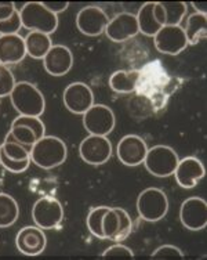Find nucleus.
Returning a JSON list of instances; mask_svg holds the SVG:
<instances>
[{
  "label": "nucleus",
  "instance_id": "obj_30",
  "mask_svg": "<svg viewBox=\"0 0 207 260\" xmlns=\"http://www.w3.org/2000/svg\"><path fill=\"white\" fill-rule=\"evenodd\" d=\"M117 212V216H119V227H117V233L113 237V240L115 242H121V241H125L130 235L133 230V220L130 215L127 213L126 209H123V208H115Z\"/></svg>",
  "mask_w": 207,
  "mask_h": 260
},
{
  "label": "nucleus",
  "instance_id": "obj_8",
  "mask_svg": "<svg viewBox=\"0 0 207 260\" xmlns=\"http://www.w3.org/2000/svg\"><path fill=\"white\" fill-rule=\"evenodd\" d=\"M153 45L162 54H180L188 47L185 30L181 25H164L153 36Z\"/></svg>",
  "mask_w": 207,
  "mask_h": 260
},
{
  "label": "nucleus",
  "instance_id": "obj_2",
  "mask_svg": "<svg viewBox=\"0 0 207 260\" xmlns=\"http://www.w3.org/2000/svg\"><path fill=\"white\" fill-rule=\"evenodd\" d=\"M10 100L20 115L40 118L46 110L45 95L30 82H17L11 91Z\"/></svg>",
  "mask_w": 207,
  "mask_h": 260
},
{
  "label": "nucleus",
  "instance_id": "obj_10",
  "mask_svg": "<svg viewBox=\"0 0 207 260\" xmlns=\"http://www.w3.org/2000/svg\"><path fill=\"white\" fill-rule=\"evenodd\" d=\"M65 108L72 114L83 115L94 105V93L91 87L83 82H73L65 87L62 93Z\"/></svg>",
  "mask_w": 207,
  "mask_h": 260
},
{
  "label": "nucleus",
  "instance_id": "obj_15",
  "mask_svg": "<svg viewBox=\"0 0 207 260\" xmlns=\"http://www.w3.org/2000/svg\"><path fill=\"white\" fill-rule=\"evenodd\" d=\"M140 34L136 14L133 13H120L109 20L105 28V35L115 43H123L133 39Z\"/></svg>",
  "mask_w": 207,
  "mask_h": 260
},
{
  "label": "nucleus",
  "instance_id": "obj_25",
  "mask_svg": "<svg viewBox=\"0 0 207 260\" xmlns=\"http://www.w3.org/2000/svg\"><path fill=\"white\" fill-rule=\"evenodd\" d=\"M5 141H14V143H20V144L25 145L28 148H32L37 139H36L35 133L26 127V126H11L9 133L6 135Z\"/></svg>",
  "mask_w": 207,
  "mask_h": 260
},
{
  "label": "nucleus",
  "instance_id": "obj_35",
  "mask_svg": "<svg viewBox=\"0 0 207 260\" xmlns=\"http://www.w3.org/2000/svg\"><path fill=\"white\" fill-rule=\"evenodd\" d=\"M101 256L104 259H106V257H130V259H133L134 253H133V250L129 246L116 244V245L109 246Z\"/></svg>",
  "mask_w": 207,
  "mask_h": 260
},
{
  "label": "nucleus",
  "instance_id": "obj_34",
  "mask_svg": "<svg viewBox=\"0 0 207 260\" xmlns=\"http://www.w3.org/2000/svg\"><path fill=\"white\" fill-rule=\"evenodd\" d=\"M184 252L174 245H162L151 255V259H184Z\"/></svg>",
  "mask_w": 207,
  "mask_h": 260
},
{
  "label": "nucleus",
  "instance_id": "obj_1",
  "mask_svg": "<svg viewBox=\"0 0 207 260\" xmlns=\"http://www.w3.org/2000/svg\"><path fill=\"white\" fill-rule=\"evenodd\" d=\"M68 156L64 141L56 136H43L30 148V162L42 169H53L62 165Z\"/></svg>",
  "mask_w": 207,
  "mask_h": 260
},
{
  "label": "nucleus",
  "instance_id": "obj_13",
  "mask_svg": "<svg viewBox=\"0 0 207 260\" xmlns=\"http://www.w3.org/2000/svg\"><path fill=\"white\" fill-rule=\"evenodd\" d=\"M109 17L98 6H86L76 15V26L83 35L100 36L105 32Z\"/></svg>",
  "mask_w": 207,
  "mask_h": 260
},
{
  "label": "nucleus",
  "instance_id": "obj_17",
  "mask_svg": "<svg viewBox=\"0 0 207 260\" xmlns=\"http://www.w3.org/2000/svg\"><path fill=\"white\" fill-rule=\"evenodd\" d=\"M73 54L69 47L64 45H53L50 51L43 58L46 72L51 76H64L72 70Z\"/></svg>",
  "mask_w": 207,
  "mask_h": 260
},
{
  "label": "nucleus",
  "instance_id": "obj_4",
  "mask_svg": "<svg viewBox=\"0 0 207 260\" xmlns=\"http://www.w3.org/2000/svg\"><path fill=\"white\" fill-rule=\"evenodd\" d=\"M137 212L142 220L159 221L169 212V198L160 188L149 187L140 192L137 198Z\"/></svg>",
  "mask_w": 207,
  "mask_h": 260
},
{
  "label": "nucleus",
  "instance_id": "obj_19",
  "mask_svg": "<svg viewBox=\"0 0 207 260\" xmlns=\"http://www.w3.org/2000/svg\"><path fill=\"white\" fill-rule=\"evenodd\" d=\"M26 55L25 39L20 34L0 36V65L18 64Z\"/></svg>",
  "mask_w": 207,
  "mask_h": 260
},
{
  "label": "nucleus",
  "instance_id": "obj_21",
  "mask_svg": "<svg viewBox=\"0 0 207 260\" xmlns=\"http://www.w3.org/2000/svg\"><path fill=\"white\" fill-rule=\"evenodd\" d=\"M24 39H25L26 54L35 60H43L53 47L50 35H46L42 32H29Z\"/></svg>",
  "mask_w": 207,
  "mask_h": 260
},
{
  "label": "nucleus",
  "instance_id": "obj_24",
  "mask_svg": "<svg viewBox=\"0 0 207 260\" xmlns=\"http://www.w3.org/2000/svg\"><path fill=\"white\" fill-rule=\"evenodd\" d=\"M164 10L166 25H180L187 14V5L184 2H160Z\"/></svg>",
  "mask_w": 207,
  "mask_h": 260
},
{
  "label": "nucleus",
  "instance_id": "obj_11",
  "mask_svg": "<svg viewBox=\"0 0 207 260\" xmlns=\"http://www.w3.org/2000/svg\"><path fill=\"white\" fill-rule=\"evenodd\" d=\"M180 220L191 231H200L207 225V202L200 197H189L180 208Z\"/></svg>",
  "mask_w": 207,
  "mask_h": 260
},
{
  "label": "nucleus",
  "instance_id": "obj_36",
  "mask_svg": "<svg viewBox=\"0 0 207 260\" xmlns=\"http://www.w3.org/2000/svg\"><path fill=\"white\" fill-rule=\"evenodd\" d=\"M43 6L49 11H51L53 14L58 15L62 11H65L68 7H69V3L68 2H42Z\"/></svg>",
  "mask_w": 207,
  "mask_h": 260
},
{
  "label": "nucleus",
  "instance_id": "obj_33",
  "mask_svg": "<svg viewBox=\"0 0 207 260\" xmlns=\"http://www.w3.org/2000/svg\"><path fill=\"white\" fill-rule=\"evenodd\" d=\"M21 28H22V22H21L20 11L17 10L9 20L0 21V36L17 35L21 30Z\"/></svg>",
  "mask_w": 207,
  "mask_h": 260
},
{
  "label": "nucleus",
  "instance_id": "obj_9",
  "mask_svg": "<svg viewBox=\"0 0 207 260\" xmlns=\"http://www.w3.org/2000/svg\"><path fill=\"white\" fill-rule=\"evenodd\" d=\"M80 158L89 165H104L112 156V143L105 136L89 135L79 145Z\"/></svg>",
  "mask_w": 207,
  "mask_h": 260
},
{
  "label": "nucleus",
  "instance_id": "obj_3",
  "mask_svg": "<svg viewBox=\"0 0 207 260\" xmlns=\"http://www.w3.org/2000/svg\"><path fill=\"white\" fill-rule=\"evenodd\" d=\"M18 11L22 28L30 32H42L46 35H51L58 28V15L47 10L42 2L24 3Z\"/></svg>",
  "mask_w": 207,
  "mask_h": 260
},
{
  "label": "nucleus",
  "instance_id": "obj_14",
  "mask_svg": "<svg viewBox=\"0 0 207 260\" xmlns=\"http://www.w3.org/2000/svg\"><path fill=\"white\" fill-rule=\"evenodd\" d=\"M148 152L145 140L137 135H127L121 137L117 143L116 155L123 165L138 166L141 165Z\"/></svg>",
  "mask_w": 207,
  "mask_h": 260
},
{
  "label": "nucleus",
  "instance_id": "obj_31",
  "mask_svg": "<svg viewBox=\"0 0 207 260\" xmlns=\"http://www.w3.org/2000/svg\"><path fill=\"white\" fill-rule=\"evenodd\" d=\"M15 83V78L13 72L9 70V67L0 65V99L10 95Z\"/></svg>",
  "mask_w": 207,
  "mask_h": 260
},
{
  "label": "nucleus",
  "instance_id": "obj_18",
  "mask_svg": "<svg viewBox=\"0 0 207 260\" xmlns=\"http://www.w3.org/2000/svg\"><path fill=\"white\" fill-rule=\"evenodd\" d=\"M206 175V169L202 160L195 156H187L178 160V165L174 170V177L182 188H193L197 181L202 180Z\"/></svg>",
  "mask_w": 207,
  "mask_h": 260
},
{
  "label": "nucleus",
  "instance_id": "obj_32",
  "mask_svg": "<svg viewBox=\"0 0 207 260\" xmlns=\"http://www.w3.org/2000/svg\"><path fill=\"white\" fill-rule=\"evenodd\" d=\"M0 164L2 166L7 169L11 173H14V175H20V173H24L29 165L32 164L29 159H22V160H15V159H10L9 156H6L2 151H0Z\"/></svg>",
  "mask_w": 207,
  "mask_h": 260
},
{
  "label": "nucleus",
  "instance_id": "obj_23",
  "mask_svg": "<svg viewBox=\"0 0 207 260\" xmlns=\"http://www.w3.org/2000/svg\"><path fill=\"white\" fill-rule=\"evenodd\" d=\"M20 217V206L14 197L0 192V229H7Z\"/></svg>",
  "mask_w": 207,
  "mask_h": 260
},
{
  "label": "nucleus",
  "instance_id": "obj_28",
  "mask_svg": "<svg viewBox=\"0 0 207 260\" xmlns=\"http://www.w3.org/2000/svg\"><path fill=\"white\" fill-rule=\"evenodd\" d=\"M0 151L10 159L15 160L29 159L30 155V150L28 147L14 141H3V144L0 145Z\"/></svg>",
  "mask_w": 207,
  "mask_h": 260
},
{
  "label": "nucleus",
  "instance_id": "obj_22",
  "mask_svg": "<svg viewBox=\"0 0 207 260\" xmlns=\"http://www.w3.org/2000/svg\"><path fill=\"white\" fill-rule=\"evenodd\" d=\"M184 30L187 35L188 45H197L203 42L207 36V15L199 13L188 15Z\"/></svg>",
  "mask_w": 207,
  "mask_h": 260
},
{
  "label": "nucleus",
  "instance_id": "obj_39",
  "mask_svg": "<svg viewBox=\"0 0 207 260\" xmlns=\"http://www.w3.org/2000/svg\"><path fill=\"white\" fill-rule=\"evenodd\" d=\"M0 165H2V164H0Z\"/></svg>",
  "mask_w": 207,
  "mask_h": 260
},
{
  "label": "nucleus",
  "instance_id": "obj_29",
  "mask_svg": "<svg viewBox=\"0 0 207 260\" xmlns=\"http://www.w3.org/2000/svg\"><path fill=\"white\" fill-rule=\"evenodd\" d=\"M117 227H119V216L115 208H108V210L104 215V220H102V234H104V240H113V237L117 233Z\"/></svg>",
  "mask_w": 207,
  "mask_h": 260
},
{
  "label": "nucleus",
  "instance_id": "obj_38",
  "mask_svg": "<svg viewBox=\"0 0 207 260\" xmlns=\"http://www.w3.org/2000/svg\"><path fill=\"white\" fill-rule=\"evenodd\" d=\"M191 5H192V7H195L196 13L207 15V2H199V3L197 2H192Z\"/></svg>",
  "mask_w": 207,
  "mask_h": 260
},
{
  "label": "nucleus",
  "instance_id": "obj_7",
  "mask_svg": "<svg viewBox=\"0 0 207 260\" xmlns=\"http://www.w3.org/2000/svg\"><path fill=\"white\" fill-rule=\"evenodd\" d=\"M83 126L89 135L108 136L116 125L115 112L105 104H94L83 114Z\"/></svg>",
  "mask_w": 207,
  "mask_h": 260
},
{
  "label": "nucleus",
  "instance_id": "obj_20",
  "mask_svg": "<svg viewBox=\"0 0 207 260\" xmlns=\"http://www.w3.org/2000/svg\"><path fill=\"white\" fill-rule=\"evenodd\" d=\"M140 76H141V74L137 70L116 71L109 78V87L113 91L120 93V94L132 93L137 89Z\"/></svg>",
  "mask_w": 207,
  "mask_h": 260
},
{
  "label": "nucleus",
  "instance_id": "obj_6",
  "mask_svg": "<svg viewBox=\"0 0 207 260\" xmlns=\"http://www.w3.org/2000/svg\"><path fill=\"white\" fill-rule=\"evenodd\" d=\"M32 219L42 230H53L64 219V208L61 202L51 197H42L32 208Z\"/></svg>",
  "mask_w": 207,
  "mask_h": 260
},
{
  "label": "nucleus",
  "instance_id": "obj_12",
  "mask_svg": "<svg viewBox=\"0 0 207 260\" xmlns=\"http://www.w3.org/2000/svg\"><path fill=\"white\" fill-rule=\"evenodd\" d=\"M140 34L145 36L156 35L160 28L166 25L164 10L160 2H147L140 7L136 14Z\"/></svg>",
  "mask_w": 207,
  "mask_h": 260
},
{
  "label": "nucleus",
  "instance_id": "obj_5",
  "mask_svg": "<svg viewBox=\"0 0 207 260\" xmlns=\"http://www.w3.org/2000/svg\"><path fill=\"white\" fill-rule=\"evenodd\" d=\"M178 154L169 145H155L148 148L147 156L144 159L145 169L155 177H169L174 175L178 165Z\"/></svg>",
  "mask_w": 207,
  "mask_h": 260
},
{
  "label": "nucleus",
  "instance_id": "obj_27",
  "mask_svg": "<svg viewBox=\"0 0 207 260\" xmlns=\"http://www.w3.org/2000/svg\"><path fill=\"white\" fill-rule=\"evenodd\" d=\"M26 126L29 127L33 133H35L36 139L39 140L43 136H46V126L43 123V120L39 116H25V115H18L13 122L11 126Z\"/></svg>",
  "mask_w": 207,
  "mask_h": 260
},
{
  "label": "nucleus",
  "instance_id": "obj_16",
  "mask_svg": "<svg viewBox=\"0 0 207 260\" xmlns=\"http://www.w3.org/2000/svg\"><path fill=\"white\" fill-rule=\"evenodd\" d=\"M15 245L22 255H40L47 246L45 230H42L37 225H26L18 231V234L15 237Z\"/></svg>",
  "mask_w": 207,
  "mask_h": 260
},
{
  "label": "nucleus",
  "instance_id": "obj_26",
  "mask_svg": "<svg viewBox=\"0 0 207 260\" xmlns=\"http://www.w3.org/2000/svg\"><path fill=\"white\" fill-rule=\"evenodd\" d=\"M109 206H96L89 212L87 215V229L90 231L91 234L100 238V240H104V234H102V220H104V215L108 210Z\"/></svg>",
  "mask_w": 207,
  "mask_h": 260
},
{
  "label": "nucleus",
  "instance_id": "obj_37",
  "mask_svg": "<svg viewBox=\"0 0 207 260\" xmlns=\"http://www.w3.org/2000/svg\"><path fill=\"white\" fill-rule=\"evenodd\" d=\"M15 11H17L15 3H13V2H0V21L9 20Z\"/></svg>",
  "mask_w": 207,
  "mask_h": 260
}]
</instances>
